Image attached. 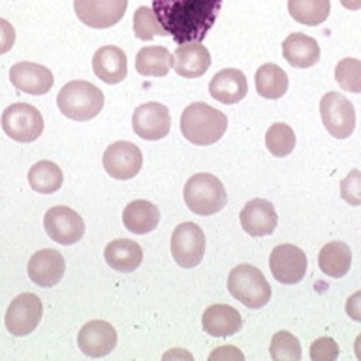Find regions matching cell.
Instances as JSON below:
<instances>
[{
	"label": "cell",
	"mask_w": 361,
	"mask_h": 361,
	"mask_svg": "<svg viewBox=\"0 0 361 361\" xmlns=\"http://www.w3.org/2000/svg\"><path fill=\"white\" fill-rule=\"evenodd\" d=\"M222 8V0H152L158 23L175 44H202Z\"/></svg>",
	"instance_id": "obj_1"
},
{
	"label": "cell",
	"mask_w": 361,
	"mask_h": 361,
	"mask_svg": "<svg viewBox=\"0 0 361 361\" xmlns=\"http://www.w3.org/2000/svg\"><path fill=\"white\" fill-rule=\"evenodd\" d=\"M228 128V118L222 111L205 102H194L180 115V134L194 145L207 147L222 140Z\"/></svg>",
	"instance_id": "obj_2"
},
{
	"label": "cell",
	"mask_w": 361,
	"mask_h": 361,
	"mask_svg": "<svg viewBox=\"0 0 361 361\" xmlns=\"http://www.w3.org/2000/svg\"><path fill=\"white\" fill-rule=\"evenodd\" d=\"M56 106L66 118L85 123L100 115L104 109V92L90 81L75 79L59 90Z\"/></svg>",
	"instance_id": "obj_3"
},
{
	"label": "cell",
	"mask_w": 361,
	"mask_h": 361,
	"mask_svg": "<svg viewBox=\"0 0 361 361\" xmlns=\"http://www.w3.org/2000/svg\"><path fill=\"white\" fill-rule=\"evenodd\" d=\"M185 203L192 213L200 216H211L222 211L228 202V194L219 177L211 173H196L186 180Z\"/></svg>",
	"instance_id": "obj_4"
},
{
	"label": "cell",
	"mask_w": 361,
	"mask_h": 361,
	"mask_svg": "<svg viewBox=\"0 0 361 361\" xmlns=\"http://www.w3.org/2000/svg\"><path fill=\"white\" fill-rule=\"evenodd\" d=\"M228 292L247 309H262L271 299L269 282L258 267L250 264L237 265L230 271Z\"/></svg>",
	"instance_id": "obj_5"
},
{
	"label": "cell",
	"mask_w": 361,
	"mask_h": 361,
	"mask_svg": "<svg viewBox=\"0 0 361 361\" xmlns=\"http://www.w3.org/2000/svg\"><path fill=\"white\" fill-rule=\"evenodd\" d=\"M2 130L11 140L19 143H32L44 132V117L30 104H11L2 113Z\"/></svg>",
	"instance_id": "obj_6"
},
{
	"label": "cell",
	"mask_w": 361,
	"mask_h": 361,
	"mask_svg": "<svg viewBox=\"0 0 361 361\" xmlns=\"http://www.w3.org/2000/svg\"><path fill=\"white\" fill-rule=\"evenodd\" d=\"M320 117L326 130L337 140H346L355 128V109L341 92H327L320 100Z\"/></svg>",
	"instance_id": "obj_7"
},
{
	"label": "cell",
	"mask_w": 361,
	"mask_h": 361,
	"mask_svg": "<svg viewBox=\"0 0 361 361\" xmlns=\"http://www.w3.org/2000/svg\"><path fill=\"white\" fill-rule=\"evenodd\" d=\"M205 254V235L194 222H183L171 235V256L183 269H192L203 259Z\"/></svg>",
	"instance_id": "obj_8"
},
{
	"label": "cell",
	"mask_w": 361,
	"mask_h": 361,
	"mask_svg": "<svg viewBox=\"0 0 361 361\" xmlns=\"http://www.w3.org/2000/svg\"><path fill=\"white\" fill-rule=\"evenodd\" d=\"M104 169L109 177L118 180L134 179L143 166V154L135 143L130 141H115L107 147L102 157Z\"/></svg>",
	"instance_id": "obj_9"
},
{
	"label": "cell",
	"mask_w": 361,
	"mask_h": 361,
	"mask_svg": "<svg viewBox=\"0 0 361 361\" xmlns=\"http://www.w3.org/2000/svg\"><path fill=\"white\" fill-rule=\"evenodd\" d=\"M42 314H44V305L38 295L21 293L11 301L6 310V329L16 337L30 335L38 327Z\"/></svg>",
	"instance_id": "obj_10"
},
{
	"label": "cell",
	"mask_w": 361,
	"mask_h": 361,
	"mask_svg": "<svg viewBox=\"0 0 361 361\" xmlns=\"http://www.w3.org/2000/svg\"><path fill=\"white\" fill-rule=\"evenodd\" d=\"M128 0H73L75 16L90 28H109L126 13Z\"/></svg>",
	"instance_id": "obj_11"
},
{
	"label": "cell",
	"mask_w": 361,
	"mask_h": 361,
	"mask_svg": "<svg viewBox=\"0 0 361 361\" xmlns=\"http://www.w3.org/2000/svg\"><path fill=\"white\" fill-rule=\"evenodd\" d=\"M44 228L51 241L59 245H73L85 235V222L73 209L66 205L51 207L44 216Z\"/></svg>",
	"instance_id": "obj_12"
},
{
	"label": "cell",
	"mask_w": 361,
	"mask_h": 361,
	"mask_svg": "<svg viewBox=\"0 0 361 361\" xmlns=\"http://www.w3.org/2000/svg\"><path fill=\"white\" fill-rule=\"evenodd\" d=\"M132 128L141 140H162L169 134V128H171L169 109L160 102H147L143 106H137L132 115Z\"/></svg>",
	"instance_id": "obj_13"
},
{
	"label": "cell",
	"mask_w": 361,
	"mask_h": 361,
	"mask_svg": "<svg viewBox=\"0 0 361 361\" xmlns=\"http://www.w3.org/2000/svg\"><path fill=\"white\" fill-rule=\"evenodd\" d=\"M269 269L281 284H298L307 273V256L295 245H279L271 250Z\"/></svg>",
	"instance_id": "obj_14"
},
{
	"label": "cell",
	"mask_w": 361,
	"mask_h": 361,
	"mask_svg": "<svg viewBox=\"0 0 361 361\" xmlns=\"http://www.w3.org/2000/svg\"><path fill=\"white\" fill-rule=\"evenodd\" d=\"M78 346L89 357H104L117 346V331L106 320H92L78 333Z\"/></svg>",
	"instance_id": "obj_15"
},
{
	"label": "cell",
	"mask_w": 361,
	"mask_h": 361,
	"mask_svg": "<svg viewBox=\"0 0 361 361\" xmlns=\"http://www.w3.org/2000/svg\"><path fill=\"white\" fill-rule=\"evenodd\" d=\"M66 271V262L59 250L55 248H44L38 252L30 256L28 259L27 273L30 276V281L36 286L42 288H51L61 282Z\"/></svg>",
	"instance_id": "obj_16"
},
{
	"label": "cell",
	"mask_w": 361,
	"mask_h": 361,
	"mask_svg": "<svg viewBox=\"0 0 361 361\" xmlns=\"http://www.w3.org/2000/svg\"><path fill=\"white\" fill-rule=\"evenodd\" d=\"M10 81L17 90L34 96L47 94L55 83L49 68L36 64V62H17V64H13L10 68Z\"/></svg>",
	"instance_id": "obj_17"
},
{
	"label": "cell",
	"mask_w": 361,
	"mask_h": 361,
	"mask_svg": "<svg viewBox=\"0 0 361 361\" xmlns=\"http://www.w3.org/2000/svg\"><path fill=\"white\" fill-rule=\"evenodd\" d=\"M239 220H241L243 230L252 237L271 235L275 231L276 224H279V216H276L273 203L267 202V200H262V197L250 200L243 207Z\"/></svg>",
	"instance_id": "obj_18"
},
{
	"label": "cell",
	"mask_w": 361,
	"mask_h": 361,
	"mask_svg": "<svg viewBox=\"0 0 361 361\" xmlns=\"http://www.w3.org/2000/svg\"><path fill=\"white\" fill-rule=\"evenodd\" d=\"M94 75L106 85L121 83L128 75L126 53L117 45H104L92 56Z\"/></svg>",
	"instance_id": "obj_19"
},
{
	"label": "cell",
	"mask_w": 361,
	"mask_h": 361,
	"mask_svg": "<svg viewBox=\"0 0 361 361\" xmlns=\"http://www.w3.org/2000/svg\"><path fill=\"white\" fill-rule=\"evenodd\" d=\"M248 83L245 73L237 68H226L220 70L216 75H213L211 83H209V94L213 96L214 100L226 106H233L247 96Z\"/></svg>",
	"instance_id": "obj_20"
},
{
	"label": "cell",
	"mask_w": 361,
	"mask_h": 361,
	"mask_svg": "<svg viewBox=\"0 0 361 361\" xmlns=\"http://www.w3.org/2000/svg\"><path fill=\"white\" fill-rule=\"evenodd\" d=\"M211 66V53L207 47L197 42L177 45L173 53V68L177 75L186 79H196L205 75Z\"/></svg>",
	"instance_id": "obj_21"
},
{
	"label": "cell",
	"mask_w": 361,
	"mask_h": 361,
	"mask_svg": "<svg viewBox=\"0 0 361 361\" xmlns=\"http://www.w3.org/2000/svg\"><path fill=\"white\" fill-rule=\"evenodd\" d=\"M202 326L211 337H230L241 331L243 318L231 305H211L203 312Z\"/></svg>",
	"instance_id": "obj_22"
},
{
	"label": "cell",
	"mask_w": 361,
	"mask_h": 361,
	"mask_svg": "<svg viewBox=\"0 0 361 361\" xmlns=\"http://www.w3.org/2000/svg\"><path fill=\"white\" fill-rule=\"evenodd\" d=\"M282 55L293 68H310L320 61V45L303 32H292L282 42Z\"/></svg>",
	"instance_id": "obj_23"
},
{
	"label": "cell",
	"mask_w": 361,
	"mask_h": 361,
	"mask_svg": "<svg viewBox=\"0 0 361 361\" xmlns=\"http://www.w3.org/2000/svg\"><path fill=\"white\" fill-rule=\"evenodd\" d=\"M160 222V211L154 203L147 200H134L130 202L123 211L124 228L135 235H147L151 233Z\"/></svg>",
	"instance_id": "obj_24"
},
{
	"label": "cell",
	"mask_w": 361,
	"mask_h": 361,
	"mask_svg": "<svg viewBox=\"0 0 361 361\" xmlns=\"http://www.w3.org/2000/svg\"><path fill=\"white\" fill-rule=\"evenodd\" d=\"M104 256H106L107 265L121 273H132L143 262V250L137 243L130 239L109 241L104 250Z\"/></svg>",
	"instance_id": "obj_25"
},
{
	"label": "cell",
	"mask_w": 361,
	"mask_h": 361,
	"mask_svg": "<svg viewBox=\"0 0 361 361\" xmlns=\"http://www.w3.org/2000/svg\"><path fill=\"white\" fill-rule=\"evenodd\" d=\"M173 68V55L162 45H147L135 55V70L145 78H164Z\"/></svg>",
	"instance_id": "obj_26"
},
{
	"label": "cell",
	"mask_w": 361,
	"mask_h": 361,
	"mask_svg": "<svg viewBox=\"0 0 361 361\" xmlns=\"http://www.w3.org/2000/svg\"><path fill=\"white\" fill-rule=\"evenodd\" d=\"M318 265L331 279H343L352 265V250L346 243L331 241L324 245L318 254Z\"/></svg>",
	"instance_id": "obj_27"
},
{
	"label": "cell",
	"mask_w": 361,
	"mask_h": 361,
	"mask_svg": "<svg viewBox=\"0 0 361 361\" xmlns=\"http://www.w3.org/2000/svg\"><path fill=\"white\" fill-rule=\"evenodd\" d=\"M254 85H256V92L262 98L276 100V98H282L286 94L288 75L281 66H276L273 62H267V64H262L256 70Z\"/></svg>",
	"instance_id": "obj_28"
},
{
	"label": "cell",
	"mask_w": 361,
	"mask_h": 361,
	"mask_svg": "<svg viewBox=\"0 0 361 361\" xmlns=\"http://www.w3.org/2000/svg\"><path fill=\"white\" fill-rule=\"evenodd\" d=\"M64 183L62 169L51 160H39L28 171V185L38 194H55Z\"/></svg>",
	"instance_id": "obj_29"
},
{
	"label": "cell",
	"mask_w": 361,
	"mask_h": 361,
	"mask_svg": "<svg viewBox=\"0 0 361 361\" xmlns=\"http://www.w3.org/2000/svg\"><path fill=\"white\" fill-rule=\"evenodd\" d=\"M288 11L301 25L316 27L331 13V0H288Z\"/></svg>",
	"instance_id": "obj_30"
},
{
	"label": "cell",
	"mask_w": 361,
	"mask_h": 361,
	"mask_svg": "<svg viewBox=\"0 0 361 361\" xmlns=\"http://www.w3.org/2000/svg\"><path fill=\"white\" fill-rule=\"evenodd\" d=\"M265 147L269 149L273 157H288L295 149V132L292 126L284 123L271 124V128L265 134Z\"/></svg>",
	"instance_id": "obj_31"
},
{
	"label": "cell",
	"mask_w": 361,
	"mask_h": 361,
	"mask_svg": "<svg viewBox=\"0 0 361 361\" xmlns=\"http://www.w3.org/2000/svg\"><path fill=\"white\" fill-rule=\"evenodd\" d=\"M269 354L275 361H299L303 352L295 335L290 331H276L271 338Z\"/></svg>",
	"instance_id": "obj_32"
},
{
	"label": "cell",
	"mask_w": 361,
	"mask_h": 361,
	"mask_svg": "<svg viewBox=\"0 0 361 361\" xmlns=\"http://www.w3.org/2000/svg\"><path fill=\"white\" fill-rule=\"evenodd\" d=\"M166 30L158 23L154 11L149 6H140L134 13V36L137 39L149 42L157 36H166Z\"/></svg>",
	"instance_id": "obj_33"
},
{
	"label": "cell",
	"mask_w": 361,
	"mask_h": 361,
	"mask_svg": "<svg viewBox=\"0 0 361 361\" xmlns=\"http://www.w3.org/2000/svg\"><path fill=\"white\" fill-rule=\"evenodd\" d=\"M335 79L341 89L348 92H361V61L357 59H343L335 68Z\"/></svg>",
	"instance_id": "obj_34"
},
{
	"label": "cell",
	"mask_w": 361,
	"mask_h": 361,
	"mask_svg": "<svg viewBox=\"0 0 361 361\" xmlns=\"http://www.w3.org/2000/svg\"><path fill=\"white\" fill-rule=\"evenodd\" d=\"M341 196L348 205H361V171L352 169L341 180Z\"/></svg>",
	"instance_id": "obj_35"
},
{
	"label": "cell",
	"mask_w": 361,
	"mask_h": 361,
	"mask_svg": "<svg viewBox=\"0 0 361 361\" xmlns=\"http://www.w3.org/2000/svg\"><path fill=\"white\" fill-rule=\"evenodd\" d=\"M338 357V346L331 337L316 338L310 346V360L312 361H335Z\"/></svg>",
	"instance_id": "obj_36"
},
{
	"label": "cell",
	"mask_w": 361,
	"mask_h": 361,
	"mask_svg": "<svg viewBox=\"0 0 361 361\" xmlns=\"http://www.w3.org/2000/svg\"><path fill=\"white\" fill-rule=\"evenodd\" d=\"M16 45V28L10 21L0 19V55H4Z\"/></svg>",
	"instance_id": "obj_37"
},
{
	"label": "cell",
	"mask_w": 361,
	"mask_h": 361,
	"mask_svg": "<svg viewBox=\"0 0 361 361\" xmlns=\"http://www.w3.org/2000/svg\"><path fill=\"white\" fill-rule=\"evenodd\" d=\"M346 314L354 322H361V290L352 293L346 301Z\"/></svg>",
	"instance_id": "obj_38"
},
{
	"label": "cell",
	"mask_w": 361,
	"mask_h": 361,
	"mask_svg": "<svg viewBox=\"0 0 361 361\" xmlns=\"http://www.w3.org/2000/svg\"><path fill=\"white\" fill-rule=\"evenodd\" d=\"M341 4L346 8V10H360L361 8V0H341Z\"/></svg>",
	"instance_id": "obj_39"
},
{
	"label": "cell",
	"mask_w": 361,
	"mask_h": 361,
	"mask_svg": "<svg viewBox=\"0 0 361 361\" xmlns=\"http://www.w3.org/2000/svg\"><path fill=\"white\" fill-rule=\"evenodd\" d=\"M354 352H355V357L361 361V333L355 337V343H354Z\"/></svg>",
	"instance_id": "obj_40"
}]
</instances>
